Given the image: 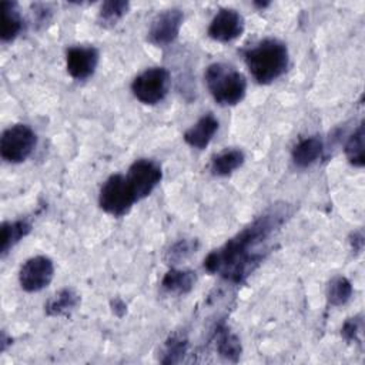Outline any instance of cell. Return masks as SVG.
<instances>
[{
  "label": "cell",
  "mask_w": 365,
  "mask_h": 365,
  "mask_svg": "<svg viewBox=\"0 0 365 365\" xmlns=\"http://www.w3.org/2000/svg\"><path fill=\"white\" fill-rule=\"evenodd\" d=\"M218 130V120L212 114H204L184 133V141L198 150L205 148Z\"/></svg>",
  "instance_id": "12"
},
{
  "label": "cell",
  "mask_w": 365,
  "mask_h": 365,
  "mask_svg": "<svg viewBox=\"0 0 365 365\" xmlns=\"http://www.w3.org/2000/svg\"><path fill=\"white\" fill-rule=\"evenodd\" d=\"M244 17L234 9H221L208 26V36L220 43H228L240 37L244 31Z\"/></svg>",
  "instance_id": "10"
},
{
  "label": "cell",
  "mask_w": 365,
  "mask_h": 365,
  "mask_svg": "<svg viewBox=\"0 0 365 365\" xmlns=\"http://www.w3.org/2000/svg\"><path fill=\"white\" fill-rule=\"evenodd\" d=\"M185 348H187V341L178 336H171L168 341H165L164 348H163V354L165 355L164 358H161V362L164 364H174L178 362L184 354H185Z\"/></svg>",
  "instance_id": "24"
},
{
  "label": "cell",
  "mask_w": 365,
  "mask_h": 365,
  "mask_svg": "<svg viewBox=\"0 0 365 365\" xmlns=\"http://www.w3.org/2000/svg\"><path fill=\"white\" fill-rule=\"evenodd\" d=\"M352 242V248L359 252L362 250V245H364V237H362V232H355L354 234V238L351 240Z\"/></svg>",
  "instance_id": "27"
},
{
  "label": "cell",
  "mask_w": 365,
  "mask_h": 365,
  "mask_svg": "<svg viewBox=\"0 0 365 365\" xmlns=\"http://www.w3.org/2000/svg\"><path fill=\"white\" fill-rule=\"evenodd\" d=\"M23 29V19L14 1L1 3V31L0 37L3 41L14 40Z\"/></svg>",
  "instance_id": "14"
},
{
  "label": "cell",
  "mask_w": 365,
  "mask_h": 365,
  "mask_svg": "<svg viewBox=\"0 0 365 365\" xmlns=\"http://www.w3.org/2000/svg\"><path fill=\"white\" fill-rule=\"evenodd\" d=\"M54 275V264L46 255L29 258L19 271V282L27 292H37L46 288Z\"/></svg>",
  "instance_id": "8"
},
{
  "label": "cell",
  "mask_w": 365,
  "mask_h": 365,
  "mask_svg": "<svg viewBox=\"0 0 365 365\" xmlns=\"http://www.w3.org/2000/svg\"><path fill=\"white\" fill-rule=\"evenodd\" d=\"M170 73L164 67H150L131 83L134 97L143 104L154 106L165 98L170 90Z\"/></svg>",
  "instance_id": "5"
},
{
  "label": "cell",
  "mask_w": 365,
  "mask_h": 365,
  "mask_svg": "<svg viewBox=\"0 0 365 365\" xmlns=\"http://www.w3.org/2000/svg\"><path fill=\"white\" fill-rule=\"evenodd\" d=\"M163 178L161 167L148 158H140L135 160L127 174V180L135 194L137 201L148 197L153 190L160 184Z\"/></svg>",
  "instance_id": "7"
},
{
  "label": "cell",
  "mask_w": 365,
  "mask_h": 365,
  "mask_svg": "<svg viewBox=\"0 0 365 365\" xmlns=\"http://www.w3.org/2000/svg\"><path fill=\"white\" fill-rule=\"evenodd\" d=\"M184 14L180 9H168L158 13L148 29V41L155 46L171 44L180 33Z\"/></svg>",
  "instance_id": "9"
},
{
  "label": "cell",
  "mask_w": 365,
  "mask_h": 365,
  "mask_svg": "<svg viewBox=\"0 0 365 365\" xmlns=\"http://www.w3.org/2000/svg\"><path fill=\"white\" fill-rule=\"evenodd\" d=\"M281 217L278 211L258 217L225 245L210 252L204 259V268L230 281L241 282L262 259L261 245L281 224Z\"/></svg>",
  "instance_id": "1"
},
{
  "label": "cell",
  "mask_w": 365,
  "mask_h": 365,
  "mask_svg": "<svg viewBox=\"0 0 365 365\" xmlns=\"http://www.w3.org/2000/svg\"><path fill=\"white\" fill-rule=\"evenodd\" d=\"M324 144L318 135L305 137L298 141L292 148V161L299 168L312 165L322 154Z\"/></svg>",
  "instance_id": "13"
},
{
  "label": "cell",
  "mask_w": 365,
  "mask_h": 365,
  "mask_svg": "<svg viewBox=\"0 0 365 365\" xmlns=\"http://www.w3.org/2000/svg\"><path fill=\"white\" fill-rule=\"evenodd\" d=\"M135 201L137 198L127 175L113 174L101 185L98 204L110 215L121 217L127 214Z\"/></svg>",
  "instance_id": "4"
},
{
  "label": "cell",
  "mask_w": 365,
  "mask_h": 365,
  "mask_svg": "<svg viewBox=\"0 0 365 365\" xmlns=\"http://www.w3.org/2000/svg\"><path fill=\"white\" fill-rule=\"evenodd\" d=\"M31 231V224L26 220L6 221L1 225V255H6L7 251L14 247L20 240H23Z\"/></svg>",
  "instance_id": "17"
},
{
  "label": "cell",
  "mask_w": 365,
  "mask_h": 365,
  "mask_svg": "<svg viewBox=\"0 0 365 365\" xmlns=\"http://www.w3.org/2000/svg\"><path fill=\"white\" fill-rule=\"evenodd\" d=\"M245 155L238 148L224 150L211 160V171L215 175H228L242 165Z\"/></svg>",
  "instance_id": "16"
},
{
  "label": "cell",
  "mask_w": 365,
  "mask_h": 365,
  "mask_svg": "<svg viewBox=\"0 0 365 365\" xmlns=\"http://www.w3.org/2000/svg\"><path fill=\"white\" fill-rule=\"evenodd\" d=\"M198 244L194 240H181L171 245L165 254V259L168 264H178L184 259H187L190 255H192L197 250Z\"/></svg>",
  "instance_id": "23"
},
{
  "label": "cell",
  "mask_w": 365,
  "mask_h": 365,
  "mask_svg": "<svg viewBox=\"0 0 365 365\" xmlns=\"http://www.w3.org/2000/svg\"><path fill=\"white\" fill-rule=\"evenodd\" d=\"M244 60L257 83L269 84L287 71L289 54L282 41L264 38L245 51Z\"/></svg>",
  "instance_id": "2"
},
{
  "label": "cell",
  "mask_w": 365,
  "mask_h": 365,
  "mask_svg": "<svg viewBox=\"0 0 365 365\" xmlns=\"http://www.w3.org/2000/svg\"><path fill=\"white\" fill-rule=\"evenodd\" d=\"M205 86L220 106L238 104L247 91V80L237 68L225 63H212L204 73Z\"/></svg>",
  "instance_id": "3"
},
{
  "label": "cell",
  "mask_w": 365,
  "mask_h": 365,
  "mask_svg": "<svg viewBox=\"0 0 365 365\" xmlns=\"http://www.w3.org/2000/svg\"><path fill=\"white\" fill-rule=\"evenodd\" d=\"M37 143L36 133L26 124H14L6 128L0 138V154L7 163H23L33 153Z\"/></svg>",
  "instance_id": "6"
},
{
  "label": "cell",
  "mask_w": 365,
  "mask_h": 365,
  "mask_svg": "<svg viewBox=\"0 0 365 365\" xmlns=\"http://www.w3.org/2000/svg\"><path fill=\"white\" fill-rule=\"evenodd\" d=\"M362 332V318L358 315V317H352V318H348L344 325H342V329H341V335L349 341V342H359V335Z\"/></svg>",
  "instance_id": "25"
},
{
  "label": "cell",
  "mask_w": 365,
  "mask_h": 365,
  "mask_svg": "<svg viewBox=\"0 0 365 365\" xmlns=\"http://www.w3.org/2000/svg\"><path fill=\"white\" fill-rule=\"evenodd\" d=\"M352 295V285L345 277H334L327 289V297L331 305L341 307L349 301Z\"/></svg>",
  "instance_id": "20"
},
{
  "label": "cell",
  "mask_w": 365,
  "mask_h": 365,
  "mask_svg": "<svg viewBox=\"0 0 365 365\" xmlns=\"http://www.w3.org/2000/svg\"><path fill=\"white\" fill-rule=\"evenodd\" d=\"M80 302L78 294L71 288H63L56 292L46 304V312L50 317L66 315L73 311Z\"/></svg>",
  "instance_id": "15"
},
{
  "label": "cell",
  "mask_w": 365,
  "mask_h": 365,
  "mask_svg": "<svg viewBox=\"0 0 365 365\" xmlns=\"http://www.w3.org/2000/svg\"><path fill=\"white\" fill-rule=\"evenodd\" d=\"M125 311H127L125 304H124L120 298H115V299L113 301V312H114L117 317H123V315L125 314Z\"/></svg>",
  "instance_id": "26"
},
{
  "label": "cell",
  "mask_w": 365,
  "mask_h": 365,
  "mask_svg": "<svg viewBox=\"0 0 365 365\" xmlns=\"http://www.w3.org/2000/svg\"><path fill=\"white\" fill-rule=\"evenodd\" d=\"M344 151L349 164H352L354 167H364L365 154H364V124L362 123L358 125L354 134L348 138Z\"/></svg>",
  "instance_id": "19"
},
{
  "label": "cell",
  "mask_w": 365,
  "mask_h": 365,
  "mask_svg": "<svg viewBox=\"0 0 365 365\" xmlns=\"http://www.w3.org/2000/svg\"><path fill=\"white\" fill-rule=\"evenodd\" d=\"M98 50L93 46H71L66 51V67L76 80H86L97 68Z\"/></svg>",
  "instance_id": "11"
},
{
  "label": "cell",
  "mask_w": 365,
  "mask_h": 365,
  "mask_svg": "<svg viewBox=\"0 0 365 365\" xmlns=\"http://www.w3.org/2000/svg\"><path fill=\"white\" fill-rule=\"evenodd\" d=\"M217 348L222 356H225L227 359H231V361H237V358L241 354V345H240L238 338L235 335L230 334L227 329L220 331L218 338H217Z\"/></svg>",
  "instance_id": "22"
},
{
  "label": "cell",
  "mask_w": 365,
  "mask_h": 365,
  "mask_svg": "<svg viewBox=\"0 0 365 365\" xmlns=\"http://www.w3.org/2000/svg\"><path fill=\"white\" fill-rule=\"evenodd\" d=\"M195 272L188 269H170L163 281L161 285L165 291L174 294H187L192 289L195 282Z\"/></svg>",
  "instance_id": "18"
},
{
  "label": "cell",
  "mask_w": 365,
  "mask_h": 365,
  "mask_svg": "<svg viewBox=\"0 0 365 365\" xmlns=\"http://www.w3.org/2000/svg\"><path fill=\"white\" fill-rule=\"evenodd\" d=\"M128 1L124 0H108L104 1L100 7L98 13V21L100 24L108 27L114 26L128 10Z\"/></svg>",
  "instance_id": "21"
}]
</instances>
